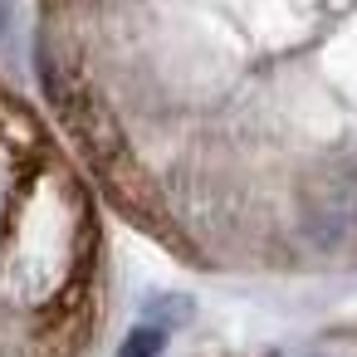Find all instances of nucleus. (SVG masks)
<instances>
[{
  "label": "nucleus",
  "instance_id": "nucleus-2",
  "mask_svg": "<svg viewBox=\"0 0 357 357\" xmlns=\"http://www.w3.org/2000/svg\"><path fill=\"white\" fill-rule=\"evenodd\" d=\"M10 15H15V0H0V30L10 25Z\"/></svg>",
  "mask_w": 357,
  "mask_h": 357
},
{
  "label": "nucleus",
  "instance_id": "nucleus-1",
  "mask_svg": "<svg viewBox=\"0 0 357 357\" xmlns=\"http://www.w3.org/2000/svg\"><path fill=\"white\" fill-rule=\"evenodd\" d=\"M162 347H167V328L162 323H142V328H132L123 337L118 357H162Z\"/></svg>",
  "mask_w": 357,
  "mask_h": 357
}]
</instances>
